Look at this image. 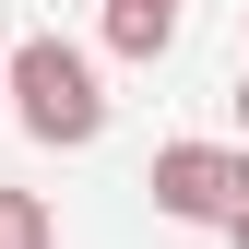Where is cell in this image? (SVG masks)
<instances>
[{"label": "cell", "mask_w": 249, "mask_h": 249, "mask_svg": "<svg viewBox=\"0 0 249 249\" xmlns=\"http://www.w3.org/2000/svg\"><path fill=\"white\" fill-rule=\"evenodd\" d=\"M0 249H59V226H48L36 190H0Z\"/></svg>", "instance_id": "obj_4"}, {"label": "cell", "mask_w": 249, "mask_h": 249, "mask_svg": "<svg viewBox=\"0 0 249 249\" xmlns=\"http://www.w3.org/2000/svg\"><path fill=\"white\" fill-rule=\"evenodd\" d=\"M178 48V0H107V59H166Z\"/></svg>", "instance_id": "obj_3"}, {"label": "cell", "mask_w": 249, "mask_h": 249, "mask_svg": "<svg viewBox=\"0 0 249 249\" xmlns=\"http://www.w3.org/2000/svg\"><path fill=\"white\" fill-rule=\"evenodd\" d=\"M142 190H154V213H178V226H226V213L249 202V154H226V142H166Z\"/></svg>", "instance_id": "obj_2"}, {"label": "cell", "mask_w": 249, "mask_h": 249, "mask_svg": "<svg viewBox=\"0 0 249 249\" xmlns=\"http://www.w3.org/2000/svg\"><path fill=\"white\" fill-rule=\"evenodd\" d=\"M12 119H24L36 142H59V154L95 142V131H107V83H95V59H83L71 36H24V48H12Z\"/></svg>", "instance_id": "obj_1"}, {"label": "cell", "mask_w": 249, "mask_h": 249, "mask_svg": "<svg viewBox=\"0 0 249 249\" xmlns=\"http://www.w3.org/2000/svg\"><path fill=\"white\" fill-rule=\"evenodd\" d=\"M0 107H12V59H0Z\"/></svg>", "instance_id": "obj_7"}, {"label": "cell", "mask_w": 249, "mask_h": 249, "mask_svg": "<svg viewBox=\"0 0 249 249\" xmlns=\"http://www.w3.org/2000/svg\"><path fill=\"white\" fill-rule=\"evenodd\" d=\"M226 249H249V202H237V213H226Z\"/></svg>", "instance_id": "obj_5"}, {"label": "cell", "mask_w": 249, "mask_h": 249, "mask_svg": "<svg viewBox=\"0 0 249 249\" xmlns=\"http://www.w3.org/2000/svg\"><path fill=\"white\" fill-rule=\"evenodd\" d=\"M237 131H249V71H237Z\"/></svg>", "instance_id": "obj_6"}]
</instances>
